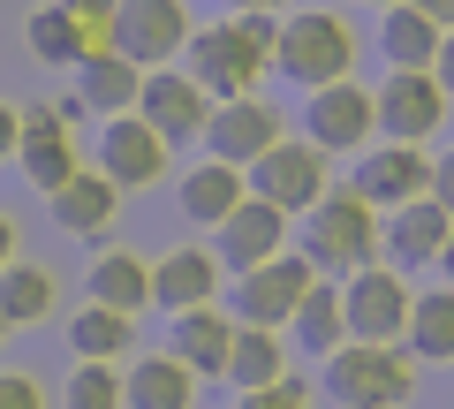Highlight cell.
I'll return each instance as SVG.
<instances>
[{"instance_id":"obj_12","label":"cell","mask_w":454,"mask_h":409,"mask_svg":"<svg viewBox=\"0 0 454 409\" xmlns=\"http://www.w3.org/2000/svg\"><path fill=\"white\" fill-rule=\"evenodd\" d=\"M167 152H175V145H167L145 114H114L106 137H98V160H106L98 175H106L114 190H145V182L167 175Z\"/></svg>"},{"instance_id":"obj_7","label":"cell","mask_w":454,"mask_h":409,"mask_svg":"<svg viewBox=\"0 0 454 409\" xmlns=\"http://www.w3.org/2000/svg\"><path fill=\"white\" fill-rule=\"evenodd\" d=\"M340 311H348V342H409V311H417V295H409L402 273L387 265H364L348 273V295H340Z\"/></svg>"},{"instance_id":"obj_26","label":"cell","mask_w":454,"mask_h":409,"mask_svg":"<svg viewBox=\"0 0 454 409\" xmlns=\"http://www.w3.org/2000/svg\"><path fill=\"white\" fill-rule=\"evenodd\" d=\"M439 46H447V31L432 16H417L409 0L387 8V61L394 68H439Z\"/></svg>"},{"instance_id":"obj_15","label":"cell","mask_w":454,"mask_h":409,"mask_svg":"<svg viewBox=\"0 0 454 409\" xmlns=\"http://www.w3.org/2000/svg\"><path fill=\"white\" fill-rule=\"evenodd\" d=\"M137 114H145L167 145H182V137H205L212 106H205V83H197V76H182V68H152V76H145V98H137Z\"/></svg>"},{"instance_id":"obj_16","label":"cell","mask_w":454,"mask_h":409,"mask_svg":"<svg viewBox=\"0 0 454 409\" xmlns=\"http://www.w3.org/2000/svg\"><path fill=\"white\" fill-rule=\"evenodd\" d=\"M280 243H288V213H273L265 197H243L235 220L220 228V250H212V258L235 265V273H258V265L280 258Z\"/></svg>"},{"instance_id":"obj_13","label":"cell","mask_w":454,"mask_h":409,"mask_svg":"<svg viewBox=\"0 0 454 409\" xmlns=\"http://www.w3.org/2000/svg\"><path fill=\"white\" fill-rule=\"evenodd\" d=\"M16 160H23V175H31L46 197L61 190V182L83 175L76 137H68V106H23V145H16Z\"/></svg>"},{"instance_id":"obj_33","label":"cell","mask_w":454,"mask_h":409,"mask_svg":"<svg viewBox=\"0 0 454 409\" xmlns=\"http://www.w3.org/2000/svg\"><path fill=\"white\" fill-rule=\"evenodd\" d=\"M235 409H310V387L303 379H280V387H265V394H243Z\"/></svg>"},{"instance_id":"obj_21","label":"cell","mask_w":454,"mask_h":409,"mask_svg":"<svg viewBox=\"0 0 454 409\" xmlns=\"http://www.w3.org/2000/svg\"><path fill=\"white\" fill-rule=\"evenodd\" d=\"M114 213H121V190H114L106 175H91V167H83L76 182H61V190H53V220H61L68 235H106Z\"/></svg>"},{"instance_id":"obj_17","label":"cell","mask_w":454,"mask_h":409,"mask_svg":"<svg viewBox=\"0 0 454 409\" xmlns=\"http://www.w3.org/2000/svg\"><path fill=\"white\" fill-rule=\"evenodd\" d=\"M235 319L227 311H212V303H197V311H175V349L167 357H182L190 372H205V379H227V357H235Z\"/></svg>"},{"instance_id":"obj_11","label":"cell","mask_w":454,"mask_h":409,"mask_svg":"<svg viewBox=\"0 0 454 409\" xmlns=\"http://www.w3.org/2000/svg\"><path fill=\"white\" fill-rule=\"evenodd\" d=\"M432 182H439V160L424 145H387V152H372V160H356V197L364 205H417V197H432Z\"/></svg>"},{"instance_id":"obj_25","label":"cell","mask_w":454,"mask_h":409,"mask_svg":"<svg viewBox=\"0 0 454 409\" xmlns=\"http://www.w3.org/2000/svg\"><path fill=\"white\" fill-rule=\"evenodd\" d=\"M23 38H31V53H38V61H53V68H83V61H91L83 16H68V8H31Z\"/></svg>"},{"instance_id":"obj_36","label":"cell","mask_w":454,"mask_h":409,"mask_svg":"<svg viewBox=\"0 0 454 409\" xmlns=\"http://www.w3.org/2000/svg\"><path fill=\"white\" fill-rule=\"evenodd\" d=\"M432 197H439V205H447V220H454V152H447V160H439V182H432Z\"/></svg>"},{"instance_id":"obj_35","label":"cell","mask_w":454,"mask_h":409,"mask_svg":"<svg viewBox=\"0 0 454 409\" xmlns=\"http://www.w3.org/2000/svg\"><path fill=\"white\" fill-rule=\"evenodd\" d=\"M16 145H23V106L0 98V160H16Z\"/></svg>"},{"instance_id":"obj_6","label":"cell","mask_w":454,"mask_h":409,"mask_svg":"<svg viewBox=\"0 0 454 409\" xmlns=\"http://www.w3.org/2000/svg\"><path fill=\"white\" fill-rule=\"evenodd\" d=\"M190 8L182 0H121L114 8V53H129L137 68H175V53L190 46Z\"/></svg>"},{"instance_id":"obj_40","label":"cell","mask_w":454,"mask_h":409,"mask_svg":"<svg viewBox=\"0 0 454 409\" xmlns=\"http://www.w3.org/2000/svg\"><path fill=\"white\" fill-rule=\"evenodd\" d=\"M8 265H16V220L0 213V273H8Z\"/></svg>"},{"instance_id":"obj_1","label":"cell","mask_w":454,"mask_h":409,"mask_svg":"<svg viewBox=\"0 0 454 409\" xmlns=\"http://www.w3.org/2000/svg\"><path fill=\"white\" fill-rule=\"evenodd\" d=\"M190 46H197V83H205L212 98H250V91H258V76L273 68L280 31L258 16V8H235L227 23H212V31L190 38Z\"/></svg>"},{"instance_id":"obj_30","label":"cell","mask_w":454,"mask_h":409,"mask_svg":"<svg viewBox=\"0 0 454 409\" xmlns=\"http://www.w3.org/2000/svg\"><path fill=\"white\" fill-rule=\"evenodd\" d=\"M409 349L432 357V364H454V288L417 295V311H409Z\"/></svg>"},{"instance_id":"obj_42","label":"cell","mask_w":454,"mask_h":409,"mask_svg":"<svg viewBox=\"0 0 454 409\" xmlns=\"http://www.w3.org/2000/svg\"><path fill=\"white\" fill-rule=\"evenodd\" d=\"M439 258H447V280H454V235H447V250H439Z\"/></svg>"},{"instance_id":"obj_44","label":"cell","mask_w":454,"mask_h":409,"mask_svg":"<svg viewBox=\"0 0 454 409\" xmlns=\"http://www.w3.org/2000/svg\"><path fill=\"white\" fill-rule=\"evenodd\" d=\"M379 8H387V0H379Z\"/></svg>"},{"instance_id":"obj_32","label":"cell","mask_w":454,"mask_h":409,"mask_svg":"<svg viewBox=\"0 0 454 409\" xmlns=\"http://www.w3.org/2000/svg\"><path fill=\"white\" fill-rule=\"evenodd\" d=\"M121 402H129V387H121L114 364H76L61 387V409H121Z\"/></svg>"},{"instance_id":"obj_23","label":"cell","mask_w":454,"mask_h":409,"mask_svg":"<svg viewBox=\"0 0 454 409\" xmlns=\"http://www.w3.org/2000/svg\"><path fill=\"white\" fill-rule=\"evenodd\" d=\"M227 379H235L243 394L280 387V379H288V342L265 334V326H243V334H235V357H227Z\"/></svg>"},{"instance_id":"obj_14","label":"cell","mask_w":454,"mask_h":409,"mask_svg":"<svg viewBox=\"0 0 454 409\" xmlns=\"http://www.w3.org/2000/svg\"><path fill=\"white\" fill-rule=\"evenodd\" d=\"M379 130V91H364V83H325V91H310V145L318 152H356L372 145Z\"/></svg>"},{"instance_id":"obj_24","label":"cell","mask_w":454,"mask_h":409,"mask_svg":"<svg viewBox=\"0 0 454 409\" xmlns=\"http://www.w3.org/2000/svg\"><path fill=\"white\" fill-rule=\"evenodd\" d=\"M91 303H106V311H145L152 303V265L137 250H106L91 265Z\"/></svg>"},{"instance_id":"obj_41","label":"cell","mask_w":454,"mask_h":409,"mask_svg":"<svg viewBox=\"0 0 454 409\" xmlns=\"http://www.w3.org/2000/svg\"><path fill=\"white\" fill-rule=\"evenodd\" d=\"M235 8H258V16H265V8H280V0H235Z\"/></svg>"},{"instance_id":"obj_2","label":"cell","mask_w":454,"mask_h":409,"mask_svg":"<svg viewBox=\"0 0 454 409\" xmlns=\"http://www.w3.org/2000/svg\"><path fill=\"white\" fill-rule=\"evenodd\" d=\"M325 387L340 409H409L417 402V357L387 342H340L325 357Z\"/></svg>"},{"instance_id":"obj_38","label":"cell","mask_w":454,"mask_h":409,"mask_svg":"<svg viewBox=\"0 0 454 409\" xmlns=\"http://www.w3.org/2000/svg\"><path fill=\"white\" fill-rule=\"evenodd\" d=\"M53 8H68V16H114L121 0H53Z\"/></svg>"},{"instance_id":"obj_5","label":"cell","mask_w":454,"mask_h":409,"mask_svg":"<svg viewBox=\"0 0 454 409\" xmlns=\"http://www.w3.org/2000/svg\"><path fill=\"white\" fill-rule=\"evenodd\" d=\"M250 197H265L273 213H318L325 205V152L310 137H280L258 167H250Z\"/></svg>"},{"instance_id":"obj_43","label":"cell","mask_w":454,"mask_h":409,"mask_svg":"<svg viewBox=\"0 0 454 409\" xmlns=\"http://www.w3.org/2000/svg\"><path fill=\"white\" fill-rule=\"evenodd\" d=\"M0 334H8V319H0Z\"/></svg>"},{"instance_id":"obj_29","label":"cell","mask_w":454,"mask_h":409,"mask_svg":"<svg viewBox=\"0 0 454 409\" xmlns=\"http://www.w3.org/2000/svg\"><path fill=\"white\" fill-rule=\"evenodd\" d=\"M46 311H53V273L31 265V258H16L0 273V319H8V326H38Z\"/></svg>"},{"instance_id":"obj_20","label":"cell","mask_w":454,"mask_h":409,"mask_svg":"<svg viewBox=\"0 0 454 409\" xmlns=\"http://www.w3.org/2000/svg\"><path fill=\"white\" fill-rule=\"evenodd\" d=\"M76 76H83V106H98V114H137V98H145V68H137L129 61V53H91V61H83L76 68Z\"/></svg>"},{"instance_id":"obj_19","label":"cell","mask_w":454,"mask_h":409,"mask_svg":"<svg viewBox=\"0 0 454 409\" xmlns=\"http://www.w3.org/2000/svg\"><path fill=\"white\" fill-rule=\"evenodd\" d=\"M243 197H250V175H243V167H227V160H205V167H190V175H182V213H190V220L227 228Z\"/></svg>"},{"instance_id":"obj_8","label":"cell","mask_w":454,"mask_h":409,"mask_svg":"<svg viewBox=\"0 0 454 409\" xmlns=\"http://www.w3.org/2000/svg\"><path fill=\"white\" fill-rule=\"evenodd\" d=\"M310 288H318V265L280 250L273 265H258V273L235 280V311H243V326L280 334V326H295V311H303V295H310Z\"/></svg>"},{"instance_id":"obj_27","label":"cell","mask_w":454,"mask_h":409,"mask_svg":"<svg viewBox=\"0 0 454 409\" xmlns=\"http://www.w3.org/2000/svg\"><path fill=\"white\" fill-rule=\"evenodd\" d=\"M121 387H129V409H190L197 372H190L182 357H145L129 379H121Z\"/></svg>"},{"instance_id":"obj_4","label":"cell","mask_w":454,"mask_h":409,"mask_svg":"<svg viewBox=\"0 0 454 409\" xmlns=\"http://www.w3.org/2000/svg\"><path fill=\"white\" fill-rule=\"evenodd\" d=\"M379 258V213L356 190H325L318 220H310V265L318 273H364Z\"/></svg>"},{"instance_id":"obj_10","label":"cell","mask_w":454,"mask_h":409,"mask_svg":"<svg viewBox=\"0 0 454 409\" xmlns=\"http://www.w3.org/2000/svg\"><path fill=\"white\" fill-rule=\"evenodd\" d=\"M447 122V91H439L432 68H394L387 91H379V130L394 145H424V137Z\"/></svg>"},{"instance_id":"obj_22","label":"cell","mask_w":454,"mask_h":409,"mask_svg":"<svg viewBox=\"0 0 454 409\" xmlns=\"http://www.w3.org/2000/svg\"><path fill=\"white\" fill-rule=\"evenodd\" d=\"M447 205L439 197H417V205H394V220H387V243H394V258L402 265H424V258H439L447 250Z\"/></svg>"},{"instance_id":"obj_39","label":"cell","mask_w":454,"mask_h":409,"mask_svg":"<svg viewBox=\"0 0 454 409\" xmlns=\"http://www.w3.org/2000/svg\"><path fill=\"white\" fill-rule=\"evenodd\" d=\"M432 76H439V91L454 98V31H447V46H439V68H432Z\"/></svg>"},{"instance_id":"obj_18","label":"cell","mask_w":454,"mask_h":409,"mask_svg":"<svg viewBox=\"0 0 454 409\" xmlns=\"http://www.w3.org/2000/svg\"><path fill=\"white\" fill-rule=\"evenodd\" d=\"M212 288H220V258L197 243L167 250L152 265V303H167V311H197V303H212Z\"/></svg>"},{"instance_id":"obj_34","label":"cell","mask_w":454,"mask_h":409,"mask_svg":"<svg viewBox=\"0 0 454 409\" xmlns=\"http://www.w3.org/2000/svg\"><path fill=\"white\" fill-rule=\"evenodd\" d=\"M0 409H46V387L31 372H0Z\"/></svg>"},{"instance_id":"obj_28","label":"cell","mask_w":454,"mask_h":409,"mask_svg":"<svg viewBox=\"0 0 454 409\" xmlns=\"http://www.w3.org/2000/svg\"><path fill=\"white\" fill-rule=\"evenodd\" d=\"M129 311H106V303H83L76 319H68V349H76V364H114L121 349H129Z\"/></svg>"},{"instance_id":"obj_3","label":"cell","mask_w":454,"mask_h":409,"mask_svg":"<svg viewBox=\"0 0 454 409\" xmlns=\"http://www.w3.org/2000/svg\"><path fill=\"white\" fill-rule=\"evenodd\" d=\"M348 61H356V31L340 16H325V8H303V16L280 23V46H273V68L280 76H295L303 91H325V83L348 76Z\"/></svg>"},{"instance_id":"obj_9","label":"cell","mask_w":454,"mask_h":409,"mask_svg":"<svg viewBox=\"0 0 454 409\" xmlns=\"http://www.w3.org/2000/svg\"><path fill=\"white\" fill-rule=\"evenodd\" d=\"M205 145H212V160H227V167L250 175V167L280 145V114L265 106V98H220L212 122H205Z\"/></svg>"},{"instance_id":"obj_37","label":"cell","mask_w":454,"mask_h":409,"mask_svg":"<svg viewBox=\"0 0 454 409\" xmlns=\"http://www.w3.org/2000/svg\"><path fill=\"white\" fill-rule=\"evenodd\" d=\"M409 8H417V16H432L439 31H454V0H409Z\"/></svg>"},{"instance_id":"obj_31","label":"cell","mask_w":454,"mask_h":409,"mask_svg":"<svg viewBox=\"0 0 454 409\" xmlns=\"http://www.w3.org/2000/svg\"><path fill=\"white\" fill-rule=\"evenodd\" d=\"M340 334H348V311H340V295L318 280V288L303 295V311H295V342H303V349H318V357H333V349H340Z\"/></svg>"}]
</instances>
